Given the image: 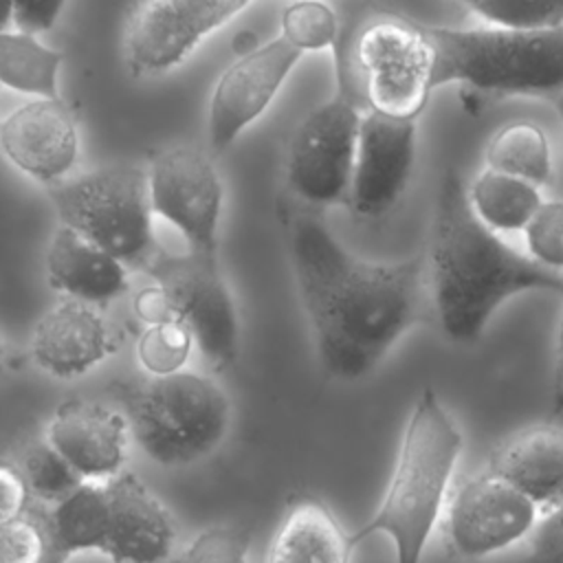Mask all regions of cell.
<instances>
[{"instance_id": "cell-15", "label": "cell", "mask_w": 563, "mask_h": 563, "mask_svg": "<svg viewBox=\"0 0 563 563\" xmlns=\"http://www.w3.org/2000/svg\"><path fill=\"white\" fill-rule=\"evenodd\" d=\"M416 161V121L361 112L350 205L363 218L389 211L402 196Z\"/></svg>"}, {"instance_id": "cell-23", "label": "cell", "mask_w": 563, "mask_h": 563, "mask_svg": "<svg viewBox=\"0 0 563 563\" xmlns=\"http://www.w3.org/2000/svg\"><path fill=\"white\" fill-rule=\"evenodd\" d=\"M59 66L62 53L44 46L35 35L0 29L2 86L35 97H57Z\"/></svg>"}, {"instance_id": "cell-16", "label": "cell", "mask_w": 563, "mask_h": 563, "mask_svg": "<svg viewBox=\"0 0 563 563\" xmlns=\"http://www.w3.org/2000/svg\"><path fill=\"white\" fill-rule=\"evenodd\" d=\"M0 150L20 172L53 185L77 161L75 119L59 97L31 99L0 121Z\"/></svg>"}, {"instance_id": "cell-32", "label": "cell", "mask_w": 563, "mask_h": 563, "mask_svg": "<svg viewBox=\"0 0 563 563\" xmlns=\"http://www.w3.org/2000/svg\"><path fill=\"white\" fill-rule=\"evenodd\" d=\"M532 532V561L563 563V501L548 510L543 521Z\"/></svg>"}, {"instance_id": "cell-1", "label": "cell", "mask_w": 563, "mask_h": 563, "mask_svg": "<svg viewBox=\"0 0 563 563\" xmlns=\"http://www.w3.org/2000/svg\"><path fill=\"white\" fill-rule=\"evenodd\" d=\"M290 264L319 363L336 380L367 376L424 310V260L367 262L314 218H297Z\"/></svg>"}, {"instance_id": "cell-7", "label": "cell", "mask_w": 563, "mask_h": 563, "mask_svg": "<svg viewBox=\"0 0 563 563\" xmlns=\"http://www.w3.org/2000/svg\"><path fill=\"white\" fill-rule=\"evenodd\" d=\"M59 222L125 266H145L156 253L147 172L108 165L62 178L48 189Z\"/></svg>"}, {"instance_id": "cell-30", "label": "cell", "mask_w": 563, "mask_h": 563, "mask_svg": "<svg viewBox=\"0 0 563 563\" xmlns=\"http://www.w3.org/2000/svg\"><path fill=\"white\" fill-rule=\"evenodd\" d=\"M249 548V530L213 526L198 532L172 563H246Z\"/></svg>"}, {"instance_id": "cell-21", "label": "cell", "mask_w": 563, "mask_h": 563, "mask_svg": "<svg viewBox=\"0 0 563 563\" xmlns=\"http://www.w3.org/2000/svg\"><path fill=\"white\" fill-rule=\"evenodd\" d=\"M356 545L332 510L312 497L295 501L282 517L266 563H350Z\"/></svg>"}, {"instance_id": "cell-13", "label": "cell", "mask_w": 563, "mask_h": 563, "mask_svg": "<svg viewBox=\"0 0 563 563\" xmlns=\"http://www.w3.org/2000/svg\"><path fill=\"white\" fill-rule=\"evenodd\" d=\"M537 517L539 508L490 471L464 482L444 504L446 539L466 559L510 548L534 530Z\"/></svg>"}, {"instance_id": "cell-27", "label": "cell", "mask_w": 563, "mask_h": 563, "mask_svg": "<svg viewBox=\"0 0 563 563\" xmlns=\"http://www.w3.org/2000/svg\"><path fill=\"white\" fill-rule=\"evenodd\" d=\"M339 22L334 11L321 0H297L282 13V37L301 55L323 51L334 44Z\"/></svg>"}, {"instance_id": "cell-18", "label": "cell", "mask_w": 563, "mask_h": 563, "mask_svg": "<svg viewBox=\"0 0 563 563\" xmlns=\"http://www.w3.org/2000/svg\"><path fill=\"white\" fill-rule=\"evenodd\" d=\"M114 350L110 330L92 303L64 297L33 328L31 356L37 367L57 378L90 372Z\"/></svg>"}, {"instance_id": "cell-38", "label": "cell", "mask_w": 563, "mask_h": 563, "mask_svg": "<svg viewBox=\"0 0 563 563\" xmlns=\"http://www.w3.org/2000/svg\"><path fill=\"white\" fill-rule=\"evenodd\" d=\"M2 358H4V341H2V334H0V365H2Z\"/></svg>"}, {"instance_id": "cell-10", "label": "cell", "mask_w": 563, "mask_h": 563, "mask_svg": "<svg viewBox=\"0 0 563 563\" xmlns=\"http://www.w3.org/2000/svg\"><path fill=\"white\" fill-rule=\"evenodd\" d=\"M361 112L343 95L317 106L288 145L286 180L306 202L334 205L350 191Z\"/></svg>"}, {"instance_id": "cell-14", "label": "cell", "mask_w": 563, "mask_h": 563, "mask_svg": "<svg viewBox=\"0 0 563 563\" xmlns=\"http://www.w3.org/2000/svg\"><path fill=\"white\" fill-rule=\"evenodd\" d=\"M301 53L282 35L240 55L216 81L209 103V145L224 152L275 99Z\"/></svg>"}, {"instance_id": "cell-6", "label": "cell", "mask_w": 563, "mask_h": 563, "mask_svg": "<svg viewBox=\"0 0 563 563\" xmlns=\"http://www.w3.org/2000/svg\"><path fill=\"white\" fill-rule=\"evenodd\" d=\"M123 418L139 449L161 466L209 455L227 435L231 402L209 376L174 372L125 389Z\"/></svg>"}, {"instance_id": "cell-34", "label": "cell", "mask_w": 563, "mask_h": 563, "mask_svg": "<svg viewBox=\"0 0 563 563\" xmlns=\"http://www.w3.org/2000/svg\"><path fill=\"white\" fill-rule=\"evenodd\" d=\"M66 0H13V24L24 33L48 31Z\"/></svg>"}, {"instance_id": "cell-35", "label": "cell", "mask_w": 563, "mask_h": 563, "mask_svg": "<svg viewBox=\"0 0 563 563\" xmlns=\"http://www.w3.org/2000/svg\"><path fill=\"white\" fill-rule=\"evenodd\" d=\"M552 416L563 413V317L556 336V361H554V385H552Z\"/></svg>"}, {"instance_id": "cell-12", "label": "cell", "mask_w": 563, "mask_h": 563, "mask_svg": "<svg viewBox=\"0 0 563 563\" xmlns=\"http://www.w3.org/2000/svg\"><path fill=\"white\" fill-rule=\"evenodd\" d=\"M251 0H143L132 13L123 51L134 75H158L189 57Z\"/></svg>"}, {"instance_id": "cell-33", "label": "cell", "mask_w": 563, "mask_h": 563, "mask_svg": "<svg viewBox=\"0 0 563 563\" xmlns=\"http://www.w3.org/2000/svg\"><path fill=\"white\" fill-rule=\"evenodd\" d=\"M29 504L31 495L18 466L0 462V526L18 519Z\"/></svg>"}, {"instance_id": "cell-24", "label": "cell", "mask_w": 563, "mask_h": 563, "mask_svg": "<svg viewBox=\"0 0 563 563\" xmlns=\"http://www.w3.org/2000/svg\"><path fill=\"white\" fill-rule=\"evenodd\" d=\"M488 169L543 185L552 174V156L545 132L530 121H515L495 132L486 145Z\"/></svg>"}, {"instance_id": "cell-31", "label": "cell", "mask_w": 563, "mask_h": 563, "mask_svg": "<svg viewBox=\"0 0 563 563\" xmlns=\"http://www.w3.org/2000/svg\"><path fill=\"white\" fill-rule=\"evenodd\" d=\"M523 233L537 264L550 271L563 268V200H543Z\"/></svg>"}, {"instance_id": "cell-3", "label": "cell", "mask_w": 563, "mask_h": 563, "mask_svg": "<svg viewBox=\"0 0 563 563\" xmlns=\"http://www.w3.org/2000/svg\"><path fill=\"white\" fill-rule=\"evenodd\" d=\"M462 433L433 389H424L402 431L398 457L374 515L350 532L354 545L385 534L396 563H420L424 545L449 499L462 453Z\"/></svg>"}, {"instance_id": "cell-5", "label": "cell", "mask_w": 563, "mask_h": 563, "mask_svg": "<svg viewBox=\"0 0 563 563\" xmlns=\"http://www.w3.org/2000/svg\"><path fill=\"white\" fill-rule=\"evenodd\" d=\"M427 35L435 88L460 81L499 95L563 92V26H427Z\"/></svg>"}, {"instance_id": "cell-25", "label": "cell", "mask_w": 563, "mask_h": 563, "mask_svg": "<svg viewBox=\"0 0 563 563\" xmlns=\"http://www.w3.org/2000/svg\"><path fill=\"white\" fill-rule=\"evenodd\" d=\"M66 559L51 528L46 504L31 499L18 519L0 526V563H66Z\"/></svg>"}, {"instance_id": "cell-20", "label": "cell", "mask_w": 563, "mask_h": 563, "mask_svg": "<svg viewBox=\"0 0 563 563\" xmlns=\"http://www.w3.org/2000/svg\"><path fill=\"white\" fill-rule=\"evenodd\" d=\"M48 284L66 297L103 303L128 290L125 264L59 224L46 251Z\"/></svg>"}, {"instance_id": "cell-4", "label": "cell", "mask_w": 563, "mask_h": 563, "mask_svg": "<svg viewBox=\"0 0 563 563\" xmlns=\"http://www.w3.org/2000/svg\"><path fill=\"white\" fill-rule=\"evenodd\" d=\"M55 539L68 556L95 550L112 563H169L176 523L161 499L130 471L84 482L46 506Z\"/></svg>"}, {"instance_id": "cell-8", "label": "cell", "mask_w": 563, "mask_h": 563, "mask_svg": "<svg viewBox=\"0 0 563 563\" xmlns=\"http://www.w3.org/2000/svg\"><path fill=\"white\" fill-rule=\"evenodd\" d=\"M367 110L416 121L433 86V46L424 24L398 15H378L363 24L354 42Z\"/></svg>"}, {"instance_id": "cell-2", "label": "cell", "mask_w": 563, "mask_h": 563, "mask_svg": "<svg viewBox=\"0 0 563 563\" xmlns=\"http://www.w3.org/2000/svg\"><path fill=\"white\" fill-rule=\"evenodd\" d=\"M427 260L438 321L457 343H473L493 312L517 292L563 295V277L521 255L479 222L455 169H446L438 187Z\"/></svg>"}, {"instance_id": "cell-22", "label": "cell", "mask_w": 563, "mask_h": 563, "mask_svg": "<svg viewBox=\"0 0 563 563\" xmlns=\"http://www.w3.org/2000/svg\"><path fill=\"white\" fill-rule=\"evenodd\" d=\"M466 196L479 222L495 233L523 231L543 202L537 185L495 169H484L471 183Z\"/></svg>"}, {"instance_id": "cell-26", "label": "cell", "mask_w": 563, "mask_h": 563, "mask_svg": "<svg viewBox=\"0 0 563 563\" xmlns=\"http://www.w3.org/2000/svg\"><path fill=\"white\" fill-rule=\"evenodd\" d=\"M18 471L24 477L33 501L53 506L70 495L84 479L64 462V457L46 442V438L31 442L20 453Z\"/></svg>"}, {"instance_id": "cell-11", "label": "cell", "mask_w": 563, "mask_h": 563, "mask_svg": "<svg viewBox=\"0 0 563 563\" xmlns=\"http://www.w3.org/2000/svg\"><path fill=\"white\" fill-rule=\"evenodd\" d=\"M147 183L154 216L183 233L187 251L218 255L222 180L209 154L194 145L167 147L154 156Z\"/></svg>"}, {"instance_id": "cell-9", "label": "cell", "mask_w": 563, "mask_h": 563, "mask_svg": "<svg viewBox=\"0 0 563 563\" xmlns=\"http://www.w3.org/2000/svg\"><path fill=\"white\" fill-rule=\"evenodd\" d=\"M169 314L183 323L213 372H227L240 347L238 310L218 255L156 253L145 264Z\"/></svg>"}, {"instance_id": "cell-29", "label": "cell", "mask_w": 563, "mask_h": 563, "mask_svg": "<svg viewBox=\"0 0 563 563\" xmlns=\"http://www.w3.org/2000/svg\"><path fill=\"white\" fill-rule=\"evenodd\" d=\"M493 26H563V0H462Z\"/></svg>"}, {"instance_id": "cell-36", "label": "cell", "mask_w": 563, "mask_h": 563, "mask_svg": "<svg viewBox=\"0 0 563 563\" xmlns=\"http://www.w3.org/2000/svg\"><path fill=\"white\" fill-rule=\"evenodd\" d=\"M13 22V0H0V29Z\"/></svg>"}, {"instance_id": "cell-17", "label": "cell", "mask_w": 563, "mask_h": 563, "mask_svg": "<svg viewBox=\"0 0 563 563\" xmlns=\"http://www.w3.org/2000/svg\"><path fill=\"white\" fill-rule=\"evenodd\" d=\"M44 438L84 482H103L123 471L128 422L101 402L64 400Z\"/></svg>"}, {"instance_id": "cell-28", "label": "cell", "mask_w": 563, "mask_h": 563, "mask_svg": "<svg viewBox=\"0 0 563 563\" xmlns=\"http://www.w3.org/2000/svg\"><path fill=\"white\" fill-rule=\"evenodd\" d=\"M194 339L189 330L176 319L150 323L136 341L139 363L152 376H167L180 372L189 358Z\"/></svg>"}, {"instance_id": "cell-37", "label": "cell", "mask_w": 563, "mask_h": 563, "mask_svg": "<svg viewBox=\"0 0 563 563\" xmlns=\"http://www.w3.org/2000/svg\"><path fill=\"white\" fill-rule=\"evenodd\" d=\"M554 108H556V112H559V117L563 119V92H559V95H554Z\"/></svg>"}, {"instance_id": "cell-19", "label": "cell", "mask_w": 563, "mask_h": 563, "mask_svg": "<svg viewBox=\"0 0 563 563\" xmlns=\"http://www.w3.org/2000/svg\"><path fill=\"white\" fill-rule=\"evenodd\" d=\"M539 510L563 501V429L534 424L504 442L488 466Z\"/></svg>"}]
</instances>
